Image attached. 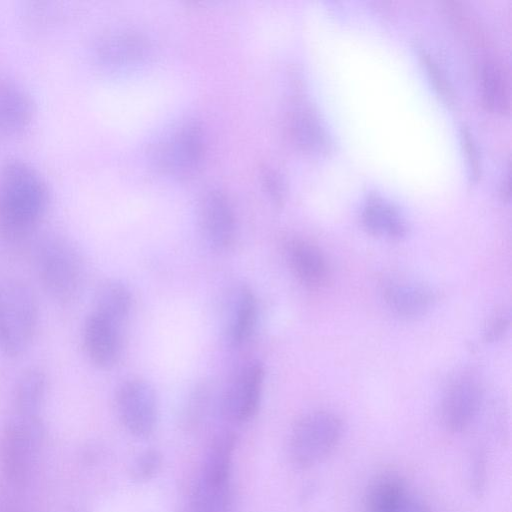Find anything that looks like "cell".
Instances as JSON below:
<instances>
[{"label": "cell", "instance_id": "6da1fadb", "mask_svg": "<svg viewBox=\"0 0 512 512\" xmlns=\"http://www.w3.org/2000/svg\"><path fill=\"white\" fill-rule=\"evenodd\" d=\"M50 194L42 176L13 159L0 168V240L17 245L30 239L44 220Z\"/></svg>", "mask_w": 512, "mask_h": 512}, {"label": "cell", "instance_id": "7a4b0ae2", "mask_svg": "<svg viewBox=\"0 0 512 512\" xmlns=\"http://www.w3.org/2000/svg\"><path fill=\"white\" fill-rule=\"evenodd\" d=\"M33 265L45 294L61 306L73 304L80 297L86 280L84 258L67 237L48 233L33 249Z\"/></svg>", "mask_w": 512, "mask_h": 512}, {"label": "cell", "instance_id": "3957f363", "mask_svg": "<svg viewBox=\"0 0 512 512\" xmlns=\"http://www.w3.org/2000/svg\"><path fill=\"white\" fill-rule=\"evenodd\" d=\"M40 307L35 290L20 279L0 283V353L19 358L36 338Z\"/></svg>", "mask_w": 512, "mask_h": 512}, {"label": "cell", "instance_id": "277c9868", "mask_svg": "<svg viewBox=\"0 0 512 512\" xmlns=\"http://www.w3.org/2000/svg\"><path fill=\"white\" fill-rule=\"evenodd\" d=\"M343 432L337 414L326 410L306 413L296 421L288 438L290 463L300 470L319 465L338 447Z\"/></svg>", "mask_w": 512, "mask_h": 512}, {"label": "cell", "instance_id": "5b68a950", "mask_svg": "<svg viewBox=\"0 0 512 512\" xmlns=\"http://www.w3.org/2000/svg\"><path fill=\"white\" fill-rule=\"evenodd\" d=\"M42 434L40 416L14 414L5 425L0 435V469L11 486L22 488L29 482Z\"/></svg>", "mask_w": 512, "mask_h": 512}, {"label": "cell", "instance_id": "8992f818", "mask_svg": "<svg viewBox=\"0 0 512 512\" xmlns=\"http://www.w3.org/2000/svg\"><path fill=\"white\" fill-rule=\"evenodd\" d=\"M116 413L122 426L134 437H149L158 420L155 391L144 379H125L115 393Z\"/></svg>", "mask_w": 512, "mask_h": 512}, {"label": "cell", "instance_id": "52a82bcc", "mask_svg": "<svg viewBox=\"0 0 512 512\" xmlns=\"http://www.w3.org/2000/svg\"><path fill=\"white\" fill-rule=\"evenodd\" d=\"M204 153V135L195 120L181 123L155 150L156 165L174 176H186L199 166Z\"/></svg>", "mask_w": 512, "mask_h": 512}, {"label": "cell", "instance_id": "ba28073f", "mask_svg": "<svg viewBox=\"0 0 512 512\" xmlns=\"http://www.w3.org/2000/svg\"><path fill=\"white\" fill-rule=\"evenodd\" d=\"M265 369L260 361L245 363L226 387L221 409L224 416L234 423H245L257 414L263 390Z\"/></svg>", "mask_w": 512, "mask_h": 512}, {"label": "cell", "instance_id": "9c48e42d", "mask_svg": "<svg viewBox=\"0 0 512 512\" xmlns=\"http://www.w3.org/2000/svg\"><path fill=\"white\" fill-rule=\"evenodd\" d=\"M82 348L95 368L109 370L122 357L123 325L91 309L81 331Z\"/></svg>", "mask_w": 512, "mask_h": 512}, {"label": "cell", "instance_id": "30bf717a", "mask_svg": "<svg viewBox=\"0 0 512 512\" xmlns=\"http://www.w3.org/2000/svg\"><path fill=\"white\" fill-rule=\"evenodd\" d=\"M482 400V386L474 376L456 377L441 400L440 417L445 429L450 433L465 431L477 417Z\"/></svg>", "mask_w": 512, "mask_h": 512}, {"label": "cell", "instance_id": "8fae6325", "mask_svg": "<svg viewBox=\"0 0 512 512\" xmlns=\"http://www.w3.org/2000/svg\"><path fill=\"white\" fill-rule=\"evenodd\" d=\"M200 227L208 245L216 252H227L236 238V219L231 203L219 190L205 194L200 204Z\"/></svg>", "mask_w": 512, "mask_h": 512}, {"label": "cell", "instance_id": "7c38bea8", "mask_svg": "<svg viewBox=\"0 0 512 512\" xmlns=\"http://www.w3.org/2000/svg\"><path fill=\"white\" fill-rule=\"evenodd\" d=\"M149 53L147 41L128 31L111 32L95 48L97 62L107 70H126L143 63Z\"/></svg>", "mask_w": 512, "mask_h": 512}, {"label": "cell", "instance_id": "4fadbf2b", "mask_svg": "<svg viewBox=\"0 0 512 512\" xmlns=\"http://www.w3.org/2000/svg\"><path fill=\"white\" fill-rule=\"evenodd\" d=\"M34 117V103L17 82L0 77V139L22 134Z\"/></svg>", "mask_w": 512, "mask_h": 512}, {"label": "cell", "instance_id": "5bb4252c", "mask_svg": "<svg viewBox=\"0 0 512 512\" xmlns=\"http://www.w3.org/2000/svg\"><path fill=\"white\" fill-rule=\"evenodd\" d=\"M226 308L224 336L232 347L245 344L256 328L258 302L254 292L245 285L237 287Z\"/></svg>", "mask_w": 512, "mask_h": 512}, {"label": "cell", "instance_id": "9a60e30c", "mask_svg": "<svg viewBox=\"0 0 512 512\" xmlns=\"http://www.w3.org/2000/svg\"><path fill=\"white\" fill-rule=\"evenodd\" d=\"M285 255L291 271L306 287L318 288L328 279V263L314 244L302 239H291L285 245Z\"/></svg>", "mask_w": 512, "mask_h": 512}, {"label": "cell", "instance_id": "2e32d148", "mask_svg": "<svg viewBox=\"0 0 512 512\" xmlns=\"http://www.w3.org/2000/svg\"><path fill=\"white\" fill-rule=\"evenodd\" d=\"M405 480L396 473L377 475L364 494V512H406L412 498Z\"/></svg>", "mask_w": 512, "mask_h": 512}, {"label": "cell", "instance_id": "e0dca14e", "mask_svg": "<svg viewBox=\"0 0 512 512\" xmlns=\"http://www.w3.org/2000/svg\"><path fill=\"white\" fill-rule=\"evenodd\" d=\"M384 299L399 316L414 318L425 314L434 302V294L426 285L409 280H389L384 285Z\"/></svg>", "mask_w": 512, "mask_h": 512}, {"label": "cell", "instance_id": "ac0fdd59", "mask_svg": "<svg viewBox=\"0 0 512 512\" xmlns=\"http://www.w3.org/2000/svg\"><path fill=\"white\" fill-rule=\"evenodd\" d=\"M49 389V378L40 367H29L22 371L12 391L14 414L40 416Z\"/></svg>", "mask_w": 512, "mask_h": 512}, {"label": "cell", "instance_id": "d6986e66", "mask_svg": "<svg viewBox=\"0 0 512 512\" xmlns=\"http://www.w3.org/2000/svg\"><path fill=\"white\" fill-rule=\"evenodd\" d=\"M361 220L370 233L390 239H400L406 234V222L400 212L383 198L372 195L366 201Z\"/></svg>", "mask_w": 512, "mask_h": 512}, {"label": "cell", "instance_id": "ffe728a7", "mask_svg": "<svg viewBox=\"0 0 512 512\" xmlns=\"http://www.w3.org/2000/svg\"><path fill=\"white\" fill-rule=\"evenodd\" d=\"M481 94L487 109L505 113L510 109V82L505 68L495 60H485L480 70Z\"/></svg>", "mask_w": 512, "mask_h": 512}, {"label": "cell", "instance_id": "44dd1931", "mask_svg": "<svg viewBox=\"0 0 512 512\" xmlns=\"http://www.w3.org/2000/svg\"><path fill=\"white\" fill-rule=\"evenodd\" d=\"M132 303L129 287L120 280L109 279L98 287L92 309L124 326L130 316Z\"/></svg>", "mask_w": 512, "mask_h": 512}, {"label": "cell", "instance_id": "7402d4cb", "mask_svg": "<svg viewBox=\"0 0 512 512\" xmlns=\"http://www.w3.org/2000/svg\"><path fill=\"white\" fill-rule=\"evenodd\" d=\"M290 130L294 143L304 152L321 154L329 150L326 130L310 110L297 111L291 119Z\"/></svg>", "mask_w": 512, "mask_h": 512}, {"label": "cell", "instance_id": "603a6c76", "mask_svg": "<svg viewBox=\"0 0 512 512\" xmlns=\"http://www.w3.org/2000/svg\"><path fill=\"white\" fill-rule=\"evenodd\" d=\"M230 482H216L199 476L186 512H230Z\"/></svg>", "mask_w": 512, "mask_h": 512}, {"label": "cell", "instance_id": "cb8c5ba5", "mask_svg": "<svg viewBox=\"0 0 512 512\" xmlns=\"http://www.w3.org/2000/svg\"><path fill=\"white\" fill-rule=\"evenodd\" d=\"M444 9L456 28L465 38L474 44H484L486 35L481 23L465 4L458 1H447Z\"/></svg>", "mask_w": 512, "mask_h": 512}, {"label": "cell", "instance_id": "d4e9b609", "mask_svg": "<svg viewBox=\"0 0 512 512\" xmlns=\"http://www.w3.org/2000/svg\"><path fill=\"white\" fill-rule=\"evenodd\" d=\"M485 447L477 445L469 457L468 483L475 496L485 492L488 478V457Z\"/></svg>", "mask_w": 512, "mask_h": 512}, {"label": "cell", "instance_id": "484cf974", "mask_svg": "<svg viewBox=\"0 0 512 512\" xmlns=\"http://www.w3.org/2000/svg\"><path fill=\"white\" fill-rule=\"evenodd\" d=\"M161 464V453L154 448L146 449L133 460L129 470L130 478L137 483L147 482L157 474Z\"/></svg>", "mask_w": 512, "mask_h": 512}, {"label": "cell", "instance_id": "4316f807", "mask_svg": "<svg viewBox=\"0 0 512 512\" xmlns=\"http://www.w3.org/2000/svg\"><path fill=\"white\" fill-rule=\"evenodd\" d=\"M419 56L422 59V62L428 71V75L439 95H441V97L447 102H452L454 99L452 87L436 61L424 49L419 51Z\"/></svg>", "mask_w": 512, "mask_h": 512}, {"label": "cell", "instance_id": "83f0119b", "mask_svg": "<svg viewBox=\"0 0 512 512\" xmlns=\"http://www.w3.org/2000/svg\"><path fill=\"white\" fill-rule=\"evenodd\" d=\"M461 138L469 164L470 175L473 179H478L481 174V166L477 146L468 129H462Z\"/></svg>", "mask_w": 512, "mask_h": 512}, {"label": "cell", "instance_id": "f1b7e54d", "mask_svg": "<svg viewBox=\"0 0 512 512\" xmlns=\"http://www.w3.org/2000/svg\"><path fill=\"white\" fill-rule=\"evenodd\" d=\"M264 185L271 199L275 203H281L284 197V183L280 176L272 170L263 173Z\"/></svg>", "mask_w": 512, "mask_h": 512}, {"label": "cell", "instance_id": "f546056e", "mask_svg": "<svg viewBox=\"0 0 512 512\" xmlns=\"http://www.w3.org/2000/svg\"><path fill=\"white\" fill-rule=\"evenodd\" d=\"M509 320L504 315H498L493 318L487 325L485 330V338L487 341H496L499 339L507 330Z\"/></svg>", "mask_w": 512, "mask_h": 512}, {"label": "cell", "instance_id": "4dcf8cb0", "mask_svg": "<svg viewBox=\"0 0 512 512\" xmlns=\"http://www.w3.org/2000/svg\"><path fill=\"white\" fill-rule=\"evenodd\" d=\"M406 512H433L431 508L422 500L412 496Z\"/></svg>", "mask_w": 512, "mask_h": 512}]
</instances>
